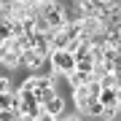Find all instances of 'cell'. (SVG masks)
<instances>
[{
	"label": "cell",
	"instance_id": "obj_1",
	"mask_svg": "<svg viewBox=\"0 0 121 121\" xmlns=\"http://www.w3.org/2000/svg\"><path fill=\"white\" fill-rule=\"evenodd\" d=\"M48 59H51L54 70H56V73H62V75H67V73H73V70H75V54L67 51V48H54Z\"/></svg>",
	"mask_w": 121,
	"mask_h": 121
},
{
	"label": "cell",
	"instance_id": "obj_2",
	"mask_svg": "<svg viewBox=\"0 0 121 121\" xmlns=\"http://www.w3.org/2000/svg\"><path fill=\"white\" fill-rule=\"evenodd\" d=\"M43 65V56L35 51L32 46H24L22 48V59H19V67H30V70H40Z\"/></svg>",
	"mask_w": 121,
	"mask_h": 121
},
{
	"label": "cell",
	"instance_id": "obj_3",
	"mask_svg": "<svg viewBox=\"0 0 121 121\" xmlns=\"http://www.w3.org/2000/svg\"><path fill=\"white\" fill-rule=\"evenodd\" d=\"M91 99H94V97L89 94V89H86V86H75V89H73V102H75L78 113H86V105L91 102Z\"/></svg>",
	"mask_w": 121,
	"mask_h": 121
},
{
	"label": "cell",
	"instance_id": "obj_4",
	"mask_svg": "<svg viewBox=\"0 0 121 121\" xmlns=\"http://www.w3.org/2000/svg\"><path fill=\"white\" fill-rule=\"evenodd\" d=\"M43 108L51 113V118H62V113H65V99H62L59 94H54V97H48L43 102Z\"/></svg>",
	"mask_w": 121,
	"mask_h": 121
},
{
	"label": "cell",
	"instance_id": "obj_5",
	"mask_svg": "<svg viewBox=\"0 0 121 121\" xmlns=\"http://www.w3.org/2000/svg\"><path fill=\"white\" fill-rule=\"evenodd\" d=\"M91 75L94 73H86V70H73V73H67V83H70V89H75V86H86V83L91 81Z\"/></svg>",
	"mask_w": 121,
	"mask_h": 121
},
{
	"label": "cell",
	"instance_id": "obj_6",
	"mask_svg": "<svg viewBox=\"0 0 121 121\" xmlns=\"http://www.w3.org/2000/svg\"><path fill=\"white\" fill-rule=\"evenodd\" d=\"M97 99L105 105V108H116V105H118V89H116V86H105V89L97 94Z\"/></svg>",
	"mask_w": 121,
	"mask_h": 121
},
{
	"label": "cell",
	"instance_id": "obj_7",
	"mask_svg": "<svg viewBox=\"0 0 121 121\" xmlns=\"http://www.w3.org/2000/svg\"><path fill=\"white\" fill-rule=\"evenodd\" d=\"M19 59H22V51H13V48H5V54H3V65L8 67V70H16L19 67Z\"/></svg>",
	"mask_w": 121,
	"mask_h": 121
},
{
	"label": "cell",
	"instance_id": "obj_8",
	"mask_svg": "<svg viewBox=\"0 0 121 121\" xmlns=\"http://www.w3.org/2000/svg\"><path fill=\"white\" fill-rule=\"evenodd\" d=\"M5 89H11V83H8L5 75H0V91H5Z\"/></svg>",
	"mask_w": 121,
	"mask_h": 121
},
{
	"label": "cell",
	"instance_id": "obj_9",
	"mask_svg": "<svg viewBox=\"0 0 121 121\" xmlns=\"http://www.w3.org/2000/svg\"><path fill=\"white\" fill-rule=\"evenodd\" d=\"M27 3H30V5H40L43 0H27Z\"/></svg>",
	"mask_w": 121,
	"mask_h": 121
},
{
	"label": "cell",
	"instance_id": "obj_10",
	"mask_svg": "<svg viewBox=\"0 0 121 121\" xmlns=\"http://www.w3.org/2000/svg\"><path fill=\"white\" fill-rule=\"evenodd\" d=\"M3 54H5V43H0V59H3Z\"/></svg>",
	"mask_w": 121,
	"mask_h": 121
}]
</instances>
